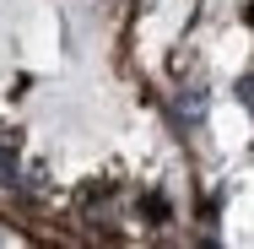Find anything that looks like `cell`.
<instances>
[{"instance_id":"cell-1","label":"cell","mask_w":254,"mask_h":249,"mask_svg":"<svg viewBox=\"0 0 254 249\" xmlns=\"http://www.w3.org/2000/svg\"><path fill=\"white\" fill-rule=\"evenodd\" d=\"M11 168H16V136L0 130V179H11Z\"/></svg>"},{"instance_id":"cell-2","label":"cell","mask_w":254,"mask_h":249,"mask_svg":"<svg viewBox=\"0 0 254 249\" xmlns=\"http://www.w3.org/2000/svg\"><path fill=\"white\" fill-rule=\"evenodd\" d=\"M238 98H244V103L254 108V76H244V82H238Z\"/></svg>"}]
</instances>
